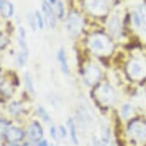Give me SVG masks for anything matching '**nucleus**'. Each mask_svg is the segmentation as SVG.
Masks as SVG:
<instances>
[{
	"mask_svg": "<svg viewBox=\"0 0 146 146\" xmlns=\"http://www.w3.org/2000/svg\"><path fill=\"white\" fill-rule=\"evenodd\" d=\"M89 45L93 52L99 56L109 55L113 49L110 40L101 34L94 35L89 41Z\"/></svg>",
	"mask_w": 146,
	"mask_h": 146,
	"instance_id": "1",
	"label": "nucleus"
},
{
	"mask_svg": "<svg viewBox=\"0 0 146 146\" xmlns=\"http://www.w3.org/2000/svg\"><path fill=\"white\" fill-rule=\"evenodd\" d=\"M84 5L91 14L96 16L105 15L109 10L107 0H84Z\"/></svg>",
	"mask_w": 146,
	"mask_h": 146,
	"instance_id": "2",
	"label": "nucleus"
},
{
	"mask_svg": "<svg viewBox=\"0 0 146 146\" xmlns=\"http://www.w3.org/2000/svg\"><path fill=\"white\" fill-rule=\"evenodd\" d=\"M96 99L104 105H112L115 100V93L113 88L108 84L99 86L96 91Z\"/></svg>",
	"mask_w": 146,
	"mask_h": 146,
	"instance_id": "3",
	"label": "nucleus"
},
{
	"mask_svg": "<svg viewBox=\"0 0 146 146\" xmlns=\"http://www.w3.org/2000/svg\"><path fill=\"white\" fill-rule=\"evenodd\" d=\"M132 20L135 26L141 31L144 36H146V5L141 4L133 13Z\"/></svg>",
	"mask_w": 146,
	"mask_h": 146,
	"instance_id": "4",
	"label": "nucleus"
},
{
	"mask_svg": "<svg viewBox=\"0 0 146 146\" xmlns=\"http://www.w3.org/2000/svg\"><path fill=\"white\" fill-rule=\"evenodd\" d=\"M66 27L70 36L77 37L82 30V27H83L82 19L77 13H71L68 16Z\"/></svg>",
	"mask_w": 146,
	"mask_h": 146,
	"instance_id": "5",
	"label": "nucleus"
},
{
	"mask_svg": "<svg viewBox=\"0 0 146 146\" xmlns=\"http://www.w3.org/2000/svg\"><path fill=\"white\" fill-rule=\"evenodd\" d=\"M128 74L132 79L139 80L143 78L146 74V66L142 61L132 60L127 67Z\"/></svg>",
	"mask_w": 146,
	"mask_h": 146,
	"instance_id": "6",
	"label": "nucleus"
},
{
	"mask_svg": "<svg viewBox=\"0 0 146 146\" xmlns=\"http://www.w3.org/2000/svg\"><path fill=\"white\" fill-rule=\"evenodd\" d=\"M84 80L88 85H94L100 80L101 77V72L98 67L95 65H89L86 67L84 73Z\"/></svg>",
	"mask_w": 146,
	"mask_h": 146,
	"instance_id": "7",
	"label": "nucleus"
},
{
	"mask_svg": "<svg viewBox=\"0 0 146 146\" xmlns=\"http://www.w3.org/2000/svg\"><path fill=\"white\" fill-rule=\"evenodd\" d=\"M129 133L136 139H146V124L141 122H134L129 125Z\"/></svg>",
	"mask_w": 146,
	"mask_h": 146,
	"instance_id": "8",
	"label": "nucleus"
},
{
	"mask_svg": "<svg viewBox=\"0 0 146 146\" xmlns=\"http://www.w3.org/2000/svg\"><path fill=\"white\" fill-rule=\"evenodd\" d=\"M108 29L110 33L115 37L120 35L122 31V21L119 15L114 14L108 22Z\"/></svg>",
	"mask_w": 146,
	"mask_h": 146,
	"instance_id": "9",
	"label": "nucleus"
},
{
	"mask_svg": "<svg viewBox=\"0 0 146 146\" xmlns=\"http://www.w3.org/2000/svg\"><path fill=\"white\" fill-rule=\"evenodd\" d=\"M28 133L31 140L33 141H38L43 136V129L38 122H35L29 127Z\"/></svg>",
	"mask_w": 146,
	"mask_h": 146,
	"instance_id": "10",
	"label": "nucleus"
},
{
	"mask_svg": "<svg viewBox=\"0 0 146 146\" xmlns=\"http://www.w3.org/2000/svg\"><path fill=\"white\" fill-rule=\"evenodd\" d=\"M5 136L6 137L8 141L12 143H15L17 141H21L24 138L25 133L22 129H20L19 128L12 127V128L8 129Z\"/></svg>",
	"mask_w": 146,
	"mask_h": 146,
	"instance_id": "11",
	"label": "nucleus"
},
{
	"mask_svg": "<svg viewBox=\"0 0 146 146\" xmlns=\"http://www.w3.org/2000/svg\"><path fill=\"white\" fill-rule=\"evenodd\" d=\"M41 9L50 28H54L56 26V16L52 7L48 2L44 1L42 3Z\"/></svg>",
	"mask_w": 146,
	"mask_h": 146,
	"instance_id": "12",
	"label": "nucleus"
},
{
	"mask_svg": "<svg viewBox=\"0 0 146 146\" xmlns=\"http://www.w3.org/2000/svg\"><path fill=\"white\" fill-rule=\"evenodd\" d=\"M0 12L5 18H10L14 13V8L12 3L2 0L0 2Z\"/></svg>",
	"mask_w": 146,
	"mask_h": 146,
	"instance_id": "13",
	"label": "nucleus"
},
{
	"mask_svg": "<svg viewBox=\"0 0 146 146\" xmlns=\"http://www.w3.org/2000/svg\"><path fill=\"white\" fill-rule=\"evenodd\" d=\"M94 146H114L112 143L109 130L104 131L100 139H94Z\"/></svg>",
	"mask_w": 146,
	"mask_h": 146,
	"instance_id": "14",
	"label": "nucleus"
},
{
	"mask_svg": "<svg viewBox=\"0 0 146 146\" xmlns=\"http://www.w3.org/2000/svg\"><path fill=\"white\" fill-rule=\"evenodd\" d=\"M58 60L60 62V67L62 71L65 74H68L69 73V66H68V63H67V58L66 56V53L64 50L61 48L58 52Z\"/></svg>",
	"mask_w": 146,
	"mask_h": 146,
	"instance_id": "15",
	"label": "nucleus"
},
{
	"mask_svg": "<svg viewBox=\"0 0 146 146\" xmlns=\"http://www.w3.org/2000/svg\"><path fill=\"white\" fill-rule=\"evenodd\" d=\"M68 125L70 128V137H71L72 141L75 145H78V138H77V130H76V126L74 120L72 119H70L68 121Z\"/></svg>",
	"mask_w": 146,
	"mask_h": 146,
	"instance_id": "16",
	"label": "nucleus"
},
{
	"mask_svg": "<svg viewBox=\"0 0 146 146\" xmlns=\"http://www.w3.org/2000/svg\"><path fill=\"white\" fill-rule=\"evenodd\" d=\"M135 113V110L133 106L131 104H125L122 107L121 110V114H122V117L123 118H129L131 117Z\"/></svg>",
	"mask_w": 146,
	"mask_h": 146,
	"instance_id": "17",
	"label": "nucleus"
},
{
	"mask_svg": "<svg viewBox=\"0 0 146 146\" xmlns=\"http://www.w3.org/2000/svg\"><path fill=\"white\" fill-rule=\"evenodd\" d=\"M28 55H29V50H21L17 58V63L20 67H22L25 64L28 59Z\"/></svg>",
	"mask_w": 146,
	"mask_h": 146,
	"instance_id": "18",
	"label": "nucleus"
},
{
	"mask_svg": "<svg viewBox=\"0 0 146 146\" xmlns=\"http://www.w3.org/2000/svg\"><path fill=\"white\" fill-rule=\"evenodd\" d=\"M22 105L18 102H13L9 105V110L12 114L17 115L22 111Z\"/></svg>",
	"mask_w": 146,
	"mask_h": 146,
	"instance_id": "19",
	"label": "nucleus"
},
{
	"mask_svg": "<svg viewBox=\"0 0 146 146\" xmlns=\"http://www.w3.org/2000/svg\"><path fill=\"white\" fill-rule=\"evenodd\" d=\"M27 19H28V22H29V26L32 29V31H36V26H37V20H36L35 14H33L31 12H29L28 15H27Z\"/></svg>",
	"mask_w": 146,
	"mask_h": 146,
	"instance_id": "20",
	"label": "nucleus"
},
{
	"mask_svg": "<svg viewBox=\"0 0 146 146\" xmlns=\"http://www.w3.org/2000/svg\"><path fill=\"white\" fill-rule=\"evenodd\" d=\"M9 122L5 119H0V139L5 136V133L9 129Z\"/></svg>",
	"mask_w": 146,
	"mask_h": 146,
	"instance_id": "21",
	"label": "nucleus"
},
{
	"mask_svg": "<svg viewBox=\"0 0 146 146\" xmlns=\"http://www.w3.org/2000/svg\"><path fill=\"white\" fill-rule=\"evenodd\" d=\"M25 84H26L27 88L29 89V90L31 92V94H34L35 93V86H34L33 80L31 79V75L26 74L25 76Z\"/></svg>",
	"mask_w": 146,
	"mask_h": 146,
	"instance_id": "22",
	"label": "nucleus"
},
{
	"mask_svg": "<svg viewBox=\"0 0 146 146\" xmlns=\"http://www.w3.org/2000/svg\"><path fill=\"white\" fill-rule=\"evenodd\" d=\"M38 113L41 119H43L46 123H48V122H50V115H49L48 112H47V111H46L43 107H39Z\"/></svg>",
	"mask_w": 146,
	"mask_h": 146,
	"instance_id": "23",
	"label": "nucleus"
},
{
	"mask_svg": "<svg viewBox=\"0 0 146 146\" xmlns=\"http://www.w3.org/2000/svg\"><path fill=\"white\" fill-rule=\"evenodd\" d=\"M35 17L36 20H37V24H38V28L40 29H43L44 27V19L43 17H42V15L39 12H36Z\"/></svg>",
	"mask_w": 146,
	"mask_h": 146,
	"instance_id": "24",
	"label": "nucleus"
},
{
	"mask_svg": "<svg viewBox=\"0 0 146 146\" xmlns=\"http://www.w3.org/2000/svg\"><path fill=\"white\" fill-rule=\"evenodd\" d=\"M58 14L60 19H62L64 15V5L62 1L60 0L58 2Z\"/></svg>",
	"mask_w": 146,
	"mask_h": 146,
	"instance_id": "25",
	"label": "nucleus"
},
{
	"mask_svg": "<svg viewBox=\"0 0 146 146\" xmlns=\"http://www.w3.org/2000/svg\"><path fill=\"white\" fill-rule=\"evenodd\" d=\"M50 135L54 139L57 138V130H56V127L54 125H53L50 128Z\"/></svg>",
	"mask_w": 146,
	"mask_h": 146,
	"instance_id": "26",
	"label": "nucleus"
},
{
	"mask_svg": "<svg viewBox=\"0 0 146 146\" xmlns=\"http://www.w3.org/2000/svg\"><path fill=\"white\" fill-rule=\"evenodd\" d=\"M60 135H61L63 137L66 136V135H67V130H66V129L64 128V126L60 127Z\"/></svg>",
	"mask_w": 146,
	"mask_h": 146,
	"instance_id": "27",
	"label": "nucleus"
},
{
	"mask_svg": "<svg viewBox=\"0 0 146 146\" xmlns=\"http://www.w3.org/2000/svg\"><path fill=\"white\" fill-rule=\"evenodd\" d=\"M37 146H48V144L46 140H43V141H41V142H39L38 145Z\"/></svg>",
	"mask_w": 146,
	"mask_h": 146,
	"instance_id": "28",
	"label": "nucleus"
},
{
	"mask_svg": "<svg viewBox=\"0 0 146 146\" xmlns=\"http://www.w3.org/2000/svg\"><path fill=\"white\" fill-rule=\"evenodd\" d=\"M49 2L51 3H57V0H49Z\"/></svg>",
	"mask_w": 146,
	"mask_h": 146,
	"instance_id": "29",
	"label": "nucleus"
},
{
	"mask_svg": "<svg viewBox=\"0 0 146 146\" xmlns=\"http://www.w3.org/2000/svg\"><path fill=\"white\" fill-rule=\"evenodd\" d=\"M25 146H32V145H31V144H26Z\"/></svg>",
	"mask_w": 146,
	"mask_h": 146,
	"instance_id": "30",
	"label": "nucleus"
},
{
	"mask_svg": "<svg viewBox=\"0 0 146 146\" xmlns=\"http://www.w3.org/2000/svg\"><path fill=\"white\" fill-rule=\"evenodd\" d=\"M10 146H19V145H12Z\"/></svg>",
	"mask_w": 146,
	"mask_h": 146,
	"instance_id": "31",
	"label": "nucleus"
},
{
	"mask_svg": "<svg viewBox=\"0 0 146 146\" xmlns=\"http://www.w3.org/2000/svg\"><path fill=\"white\" fill-rule=\"evenodd\" d=\"M0 79H1V72H0Z\"/></svg>",
	"mask_w": 146,
	"mask_h": 146,
	"instance_id": "32",
	"label": "nucleus"
},
{
	"mask_svg": "<svg viewBox=\"0 0 146 146\" xmlns=\"http://www.w3.org/2000/svg\"><path fill=\"white\" fill-rule=\"evenodd\" d=\"M52 146H53V145H52Z\"/></svg>",
	"mask_w": 146,
	"mask_h": 146,
	"instance_id": "33",
	"label": "nucleus"
}]
</instances>
